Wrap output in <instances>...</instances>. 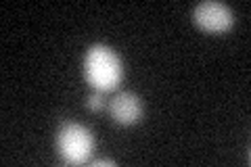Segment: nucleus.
Masks as SVG:
<instances>
[{
	"mask_svg": "<svg viewBox=\"0 0 251 167\" xmlns=\"http://www.w3.org/2000/svg\"><path fill=\"white\" fill-rule=\"evenodd\" d=\"M84 73L94 90L109 92L120 86L124 77V65L113 48H109L105 44H94L86 52Z\"/></svg>",
	"mask_w": 251,
	"mask_h": 167,
	"instance_id": "f257e3e1",
	"label": "nucleus"
},
{
	"mask_svg": "<svg viewBox=\"0 0 251 167\" xmlns=\"http://www.w3.org/2000/svg\"><path fill=\"white\" fill-rule=\"evenodd\" d=\"M94 150L92 132L82 123L65 121L57 132V153L63 163L67 165H84Z\"/></svg>",
	"mask_w": 251,
	"mask_h": 167,
	"instance_id": "f03ea898",
	"label": "nucleus"
},
{
	"mask_svg": "<svg viewBox=\"0 0 251 167\" xmlns=\"http://www.w3.org/2000/svg\"><path fill=\"white\" fill-rule=\"evenodd\" d=\"M193 19L203 31H209V34H224L234 23L230 6L224 2H214V0H205L195 6Z\"/></svg>",
	"mask_w": 251,
	"mask_h": 167,
	"instance_id": "7ed1b4c3",
	"label": "nucleus"
},
{
	"mask_svg": "<svg viewBox=\"0 0 251 167\" xmlns=\"http://www.w3.org/2000/svg\"><path fill=\"white\" fill-rule=\"evenodd\" d=\"M109 113H111L113 121L120 125H134L143 119L145 107L143 98L134 92H117L109 102Z\"/></svg>",
	"mask_w": 251,
	"mask_h": 167,
	"instance_id": "20e7f679",
	"label": "nucleus"
},
{
	"mask_svg": "<svg viewBox=\"0 0 251 167\" xmlns=\"http://www.w3.org/2000/svg\"><path fill=\"white\" fill-rule=\"evenodd\" d=\"M86 107H88L90 111H103L105 107H107V100H105V96H103V92H94V94H90L88 96V100H86Z\"/></svg>",
	"mask_w": 251,
	"mask_h": 167,
	"instance_id": "39448f33",
	"label": "nucleus"
},
{
	"mask_svg": "<svg viewBox=\"0 0 251 167\" xmlns=\"http://www.w3.org/2000/svg\"><path fill=\"white\" fill-rule=\"evenodd\" d=\"M100 165H109V167H113L115 161H111V159H97V161H92V167H100Z\"/></svg>",
	"mask_w": 251,
	"mask_h": 167,
	"instance_id": "423d86ee",
	"label": "nucleus"
}]
</instances>
